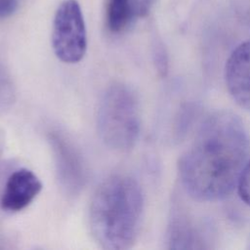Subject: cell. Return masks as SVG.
I'll return each mask as SVG.
<instances>
[{
	"label": "cell",
	"mask_w": 250,
	"mask_h": 250,
	"mask_svg": "<svg viewBox=\"0 0 250 250\" xmlns=\"http://www.w3.org/2000/svg\"><path fill=\"white\" fill-rule=\"evenodd\" d=\"M249 151V134L237 115L229 111L208 115L179 160L187 193L203 202L229 196L237 186Z\"/></svg>",
	"instance_id": "obj_1"
},
{
	"label": "cell",
	"mask_w": 250,
	"mask_h": 250,
	"mask_svg": "<svg viewBox=\"0 0 250 250\" xmlns=\"http://www.w3.org/2000/svg\"><path fill=\"white\" fill-rule=\"evenodd\" d=\"M144 195L138 182L125 175L105 179L90 204L93 237L107 250H125L136 241L143 218Z\"/></svg>",
	"instance_id": "obj_2"
},
{
	"label": "cell",
	"mask_w": 250,
	"mask_h": 250,
	"mask_svg": "<svg viewBox=\"0 0 250 250\" xmlns=\"http://www.w3.org/2000/svg\"><path fill=\"white\" fill-rule=\"evenodd\" d=\"M98 132L111 149L127 151L140 132V115L134 93L121 83L110 85L101 97L97 112Z\"/></svg>",
	"instance_id": "obj_3"
},
{
	"label": "cell",
	"mask_w": 250,
	"mask_h": 250,
	"mask_svg": "<svg viewBox=\"0 0 250 250\" xmlns=\"http://www.w3.org/2000/svg\"><path fill=\"white\" fill-rule=\"evenodd\" d=\"M52 45L58 59L66 63L81 61L87 50V33L81 8L76 0H65L56 11Z\"/></svg>",
	"instance_id": "obj_4"
},
{
	"label": "cell",
	"mask_w": 250,
	"mask_h": 250,
	"mask_svg": "<svg viewBox=\"0 0 250 250\" xmlns=\"http://www.w3.org/2000/svg\"><path fill=\"white\" fill-rule=\"evenodd\" d=\"M225 78L232 99L250 111V40L232 51L226 63Z\"/></svg>",
	"instance_id": "obj_5"
},
{
	"label": "cell",
	"mask_w": 250,
	"mask_h": 250,
	"mask_svg": "<svg viewBox=\"0 0 250 250\" xmlns=\"http://www.w3.org/2000/svg\"><path fill=\"white\" fill-rule=\"evenodd\" d=\"M42 189L39 178L30 170H16L7 180L1 197V207L9 212H18L28 206Z\"/></svg>",
	"instance_id": "obj_6"
},
{
	"label": "cell",
	"mask_w": 250,
	"mask_h": 250,
	"mask_svg": "<svg viewBox=\"0 0 250 250\" xmlns=\"http://www.w3.org/2000/svg\"><path fill=\"white\" fill-rule=\"evenodd\" d=\"M50 143L55 152L58 174L62 184L67 190L75 192L81 188L84 181V172L78 155L73 147L58 134L50 136Z\"/></svg>",
	"instance_id": "obj_7"
},
{
	"label": "cell",
	"mask_w": 250,
	"mask_h": 250,
	"mask_svg": "<svg viewBox=\"0 0 250 250\" xmlns=\"http://www.w3.org/2000/svg\"><path fill=\"white\" fill-rule=\"evenodd\" d=\"M147 9V0H108L106 7L107 27L111 32H121L136 18L144 16Z\"/></svg>",
	"instance_id": "obj_8"
},
{
	"label": "cell",
	"mask_w": 250,
	"mask_h": 250,
	"mask_svg": "<svg viewBox=\"0 0 250 250\" xmlns=\"http://www.w3.org/2000/svg\"><path fill=\"white\" fill-rule=\"evenodd\" d=\"M238 194L247 205L250 206V158L247 159L237 183Z\"/></svg>",
	"instance_id": "obj_9"
},
{
	"label": "cell",
	"mask_w": 250,
	"mask_h": 250,
	"mask_svg": "<svg viewBox=\"0 0 250 250\" xmlns=\"http://www.w3.org/2000/svg\"><path fill=\"white\" fill-rule=\"evenodd\" d=\"M18 8V0H0V19L12 16Z\"/></svg>",
	"instance_id": "obj_10"
}]
</instances>
